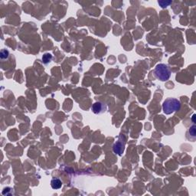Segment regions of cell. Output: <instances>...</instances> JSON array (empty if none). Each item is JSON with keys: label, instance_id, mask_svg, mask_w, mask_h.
Segmentation results:
<instances>
[{"label": "cell", "instance_id": "7", "mask_svg": "<svg viewBox=\"0 0 196 196\" xmlns=\"http://www.w3.org/2000/svg\"><path fill=\"white\" fill-rule=\"evenodd\" d=\"M9 54V52H8L7 50L3 49V50H2V52H1V58L2 59L8 58Z\"/></svg>", "mask_w": 196, "mask_h": 196}, {"label": "cell", "instance_id": "2", "mask_svg": "<svg viewBox=\"0 0 196 196\" xmlns=\"http://www.w3.org/2000/svg\"><path fill=\"white\" fill-rule=\"evenodd\" d=\"M155 76L161 81H166L170 78L171 71L168 66L164 64H159L154 70Z\"/></svg>", "mask_w": 196, "mask_h": 196}, {"label": "cell", "instance_id": "6", "mask_svg": "<svg viewBox=\"0 0 196 196\" xmlns=\"http://www.w3.org/2000/svg\"><path fill=\"white\" fill-rule=\"evenodd\" d=\"M52 55L51 54H44V55H43V57H42V61H43V63L45 64L50 63L51 61H52Z\"/></svg>", "mask_w": 196, "mask_h": 196}, {"label": "cell", "instance_id": "8", "mask_svg": "<svg viewBox=\"0 0 196 196\" xmlns=\"http://www.w3.org/2000/svg\"><path fill=\"white\" fill-rule=\"evenodd\" d=\"M158 3H159V5H161L162 8H165L170 5L171 3H172V1H167V2H165V1H159Z\"/></svg>", "mask_w": 196, "mask_h": 196}, {"label": "cell", "instance_id": "4", "mask_svg": "<svg viewBox=\"0 0 196 196\" xmlns=\"http://www.w3.org/2000/svg\"><path fill=\"white\" fill-rule=\"evenodd\" d=\"M113 151H114L115 153L121 155L124 151V144H123L119 141L116 142L113 146Z\"/></svg>", "mask_w": 196, "mask_h": 196}, {"label": "cell", "instance_id": "9", "mask_svg": "<svg viewBox=\"0 0 196 196\" xmlns=\"http://www.w3.org/2000/svg\"><path fill=\"white\" fill-rule=\"evenodd\" d=\"M189 133H190V134H191V136H192V137H195V135H196V133H195V126H191V128H190V130H189Z\"/></svg>", "mask_w": 196, "mask_h": 196}, {"label": "cell", "instance_id": "5", "mask_svg": "<svg viewBox=\"0 0 196 196\" xmlns=\"http://www.w3.org/2000/svg\"><path fill=\"white\" fill-rule=\"evenodd\" d=\"M51 185L53 189H59L62 186V182L59 179H53L51 182Z\"/></svg>", "mask_w": 196, "mask_h": 196}, {"label": "cell", "instance_id": "3", "mask_svg": "<svg viewBox=\"0 0 196 196\" xmlns=\"http://www.w3.org/2000/svg\"><path fill=\"white\" fill-rule=\"evenodd\" d=\"M107 105L104 103H102V102H96V103H93L92 107H91V110L96 114L103 113L107 110Z\"/></svg>", "mask_w": 196, "mask_h": 196}, {"label": "cell", "instance_id": "1", "mask_svg": "<svg viewBox=\"0 0 196 196\" xmlns=\"http://www.w3.org/2000/svg\"><path fill=\"white\" fill-rule=\"evenodd\" d=\"M180 101L175 98H168L164 101L162 104V110L166 114L168 115L177 111L180 109Z\"/></svg>", "mask_w": 196, "mask_h": 196}]
</instances>
